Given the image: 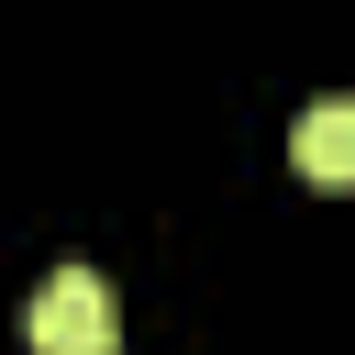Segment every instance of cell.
<instances>
[{
    "mask_svg": "<svg viewBox=\"0 0 355 355\" xmlns=\"http://www.w3.org/2000/svg\"><path fill=\"white\" fill-rule=\"evenodd\" d=\"M288 155H300V178L311 189H355V100H322V111H300V133H288Z\"/></svg>",
    "mask_w": 355,
    "mask_h": 355,
    "instance_id": "obj_2",
    "label": "cell"
},
{
    "mask_svg": "<svg viewBox=\"0 0 355 355\" xmlns=\"http://www.w3.org/2000/svg\"><path fill=\"white\" fill-rule=\"evenodd\" d=\"M22 333H33V355H122V300L100 266H55L22 311Z\"/></svg>",
    "mask_w": 355,
    "mask_h": 355,
    "instance_id": "obj_1",
    "label": "cell"
}]
</instances>
